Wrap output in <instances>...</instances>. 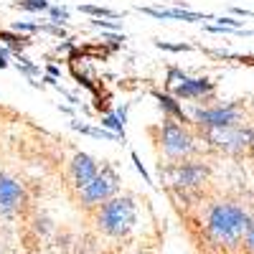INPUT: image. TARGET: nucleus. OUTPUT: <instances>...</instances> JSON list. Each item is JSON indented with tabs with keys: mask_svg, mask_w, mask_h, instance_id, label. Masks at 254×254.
I'll return each instance as SVG.
<instances>
[{
	"mask_svg": "<svg viewBox=\"0 0 254 254\" xmlns=\"http://www.w3.org/2000/svg\"><path fill=\"white\" fill-rule=\"evenodd\" d=\"M249 221V211L231 201H214L206 208V219H203V234L206 239L214 244L216 249L224 252H239L242 249V237H244V229Z\"/></svg>",
	"mask_w": 254,
	"mask_h": 254,
	"instance_id": "f257e3e1",
	"label": "nucleus"
},
{
	"mask_svg": "<svg viewBox=\"0 0 254 254\" xmlns=\"http://www.w3.org/2000/svg\"><path fill=\"white\" fill-rule=\"evenodd\" d=\"M137 221V201L132 193H117L92 211V224L102 237L122 239L135 229Z\"/></svg>",
	"mask_w": 254,
	"mask_h": 254,
	"instance_id": "f03ea898",
	"label": "nucleus"
},
{
	"mask_svg": "<svg viewBox=\"0 0 254 254\" xmlns=\"http://www.w3.org/2000/svg\"><path fill=\"white\" fill-rule=\"evenodd\" d=\"M147 132H150L153 142L158 145V150L163 153L165 163L186 160V158H193L198 153V137L186 125H181L171 117H165L158 127H150Z\"/></svg>",
	"mask_w": 254,
	"mask_h": 254,
	"instance_id": "7ed1b4c3",
	"label": "nucleus"
},
{
	"mask_svg": "<svg viewBox=\"0 0 254 254\" xmlns=\"http://www.w3.org/2000/svg\"><path fill=\"white\" fill-rule=\"evenodd\" d=\"M158 173L171 183L178 196H186L190 190H198L211 181V165L198 158H186L176 163H158Z\"/></svg>",
	"mask_w": 254,
	"mask_h": 254,
	"instance_id": "20e7f679",
	"label": "nucleus"
},
{
	"mask_svg": "<svg viewBox=\"0 0 254 254\" xmlns=\"http://www.w3.org/2000/svg\"><path fill=\"white\" fill-rule=\"evenodd\" d=\"M198 137L216 153H224L229 158H247L249 153H254V127L244 122L231 127H216V130H201Z\"/></svg>",
	"mask_w": 254,
	"mask_h": 254,
	"instance_id": "39448f33",
	"label": "nucleus"
},
{
	"mask_svg": "<svg viewBox=\"0 0 254 254\" xmlns=\"http://www.w3.org/2000/svg\"><path fill=\"white\" fill-rule=\"evenodd\" d=\"M117 193H120V173L115 171V165L102 163L99 165V173L94 176V181L87 183L84 188H79V190H74L71 198H74V203L81 211L92 214L97 206H102L107 198H112Z\"/></svg>",
	"mask_w": 254,
	"mask_h": 254,
	"instance_id": "423d86ee",
	"label": "nucleus"
},
{
	"mask_svg": "<svg viewBox=\"0 0 254 254\" xmlns=\"http://www.w3.org/2000/svg\"><path fill=\"white\" fill-rule=\"evenodd\" d=\"M190 117H193V125L198 130H216V127L242 125L244 122V99L211 104V107H196V110H190Z\"/></svg>",
	"mask_w": 254,
	"mask_h": 254,
	"instance_id": "0eeeda50",
	"label": "nucleus"
},
{
	"mask_svg": "<svg viewBox=\"0 0 254 254\" xmlns=\"http://www.w3.org/2000/svg\"><path fill=\"white\" fill-rule=\"evenodd\" d=\"M26 203H28L26 186L10 173L0 171V216H15L26 208Z\"/></svg>",
	"mask_w": 254,
	"mask_h": 254,
	"instance_id": "6e6552de",
	"label": "nucleus"
},
{
	"mask_svg": "<svg viewBox=\"0 0 254 254\" xmlns=\"http://www.w3.org/2000/svg\"><path fill=\"white\" fill-rule=\"evenodd\" d=\"M173 97L176 99H203V102H211L216 94V84L206 79V76H186L183 81H178L176 87H171Z\"/></svg>",
	"mask_w": 254,
	"mask_h": 254,
	"instance_id": "1a4fd4ad",
	"label": "nucleus"
},
{
	"mask_svg": "<svg viewBox=\"0 0 254 254\" xmlns=\"http://www.w3.org/2000/svg\"><path fill=\"white\" fill-rule=\"evenodd\" d=\"M99 173V160L89 153H74V158L69 160V178H71V188L79 190L87 183L94 181V176Z\"/></svg>",
	"mask_w": 254,
	"mask_h": 254,
	"instance_id": "9d476101",
	"label": "nucleus"
},
{
	"mask_svg": "<svg viewBox=\"0 0 254 254\" xmlns=\"http://www.w3.org/2000/svg\"><path fill=\"white\" fill-rule=\"evenodd\" d=\"M140 13L153 15V18H173V20H214V15H201V13H190L186 8H147L137 5Z\"/></svg>",
	"mask_w": 254,
	"mask_h": 254,
	"instance_id": "9b49d317",
	"label": "nucleus"
},
{
	"mask_svg": "<svg viewBox=\"0 0 254 254\" xmlns=\"http://www.w3.org/2000/svg\"><path fill=\"white\" fill-rule=\"evenodd\" d=\"M153 97L158 99L160 110L171 117V120H176V122H181V125H193V122L188 120V115L183 112V107L178 104V99H176L173 94H165V92H155V89H153Z\"/></svg>",
	"mask_w": 254,
	"mask_h": 254,
	"instance_id": "f8f14e48",
	"label": "nucleus"
},
{
	"mask_svg": "<svg viewBox=\"0 0 254 254\" xmlns=\"http://www.w3.org/2000/svg\"><path fill=\"white\" fill-rule=\"evenodd\" d=\"M74 130H79L81 135H89V137H97V140H110V142H125L122 135L117 132H110V130H104V127H89V125H81V122H71Z\"/></svg>",
	"mask_w": 254,
	"mask_h": 254,
	"instance_id": "ddd939ff",
	"label": "nucleus"
},
{
	"mask_svg": "<svg viewBox=\"0 0 254 254\" xmlns=\"http://www.w3.org/2000/svg\"><path fill=\"white\" fill-rule=\"evenodd\" d=\"M49 5H51V0H15L13 3V8L28 10V13H44L49 10Z\"/></svg>",
	"mask_w": 254,
	"mask_h": 254,
	"instance_id": "4468645a",
	"label": "nucleus"
},
{
	"mask_svg": "<svg viewBox=\"0 0 254 254\" xmlns=\"http://www.w3.org/2000/svg\"><path fill=\"white\" fill-rule=\"evenodd\" d=\"M79 13H87V15H92V18H120L117 10L99 8V5H79Z\"/></svg>",
	"mask_w": 254,
	"mask_h": 254,
	"instance_id": "2eb2a0df",
	"label": "nucleus"
},
{
	"mask_svg": "<svg viewBox=\"0 0 254 254\" xmlns=\"http://www.w3.org/2000/svg\"><path fill=\"white\" fill-rule=\"evenodd\" d=\"M242 249H244L247 254H254V214H249L244 237H242Z\"/></svg>",
	"mask_w": 254,
	"mask_h": 254,
	"instance_id": "dca6fc26",
	"label": "nucleus"
},
{
	"mask_svg": "<svg viewBox=\"0 0 254 254\" xmlns=\"http://www.w3.org/2000/svg\"><path fill=\"white\" fill-rule=\"evenodd\" d=\"M102 127L104 130H110V132H117L125 137V122L117 117V115H107V117H102Z\"/></svg>",
	"mask_w": 254,
	"mask_h": 254,
	"instance_id": "f3484780",
	"label": "nucleus"
},
{
	"mask_svg": "<svg viewBox=\"0 0 254 254\" xmlns=\"http://www.w3.org/2000/svg\"><path fill=\"white\" fill-rule=\"evenodd\" d=\"M188 74H183L181 69H176V66H171V69H168V76H165V87L168 89H171V87H176V84L178 81H183Z\"/></svg>",
	"mask_w": 254,
	"mask_h": 254,
	"instance_id": "a211bd4d",
	"label": "nucleus"
},
{
	"mask_svg": "<svg viewBox=\"0 0 254 254\" xmlns=\"http://www.w3.org/2000/svg\"><path fill=\"white\" fill-rule=\"evenodd\" d=\"M56 23H64V20H69V10L66 8H59V5H49V10H46Z\"/></svg>",
	"mask_w": 254,
	"mask_h": 254,
	"instance_id": "6ab92c4d",
	"label": "nucleus"
},
{
	"mask_svg": "<svg viewBox=\"0 0 254 254\" xmlns=\"http://www.w3.org/2000/svg\"><path fill=\"white\" fill-rule=\"evenodd\" d=\"M13 31H15V33H36V31H38V23H28V20H18V23H13Z\"/></svg>",
	"mask_w": 254,
	"mask_h": 254,
	"instance_id": "aec40b11",
	"label": "nucleus"
},
{
	"mask_svg": "<svg viewBox=\"0 0 254 254\" xmlns=\"http://www.w3.org/2000/svg\"><path fill=\"white\" fill-rule=\"evenodd\" d=\"M158 49H165V51H190V46L186 44H165V41H155Z\"/></svg>",
	"mask_w": 254,
	"mask_h": 254,
	"instance_id": "412c9836",
	"label": "nucleus"
},
{
	"mask_svg": "<svg viewBox=\"0 0 254 254\" xmlns=\"http://www.w3.org/2000/svg\"><path fill=\"white\" fill-rule=\"evenodd\" d=\"M219 20V26H226V28H242V20H237V18H229V15H221V18H216Z\"/></svg>",
	"mask_w": 254,
	"mask_h": 254,
	"instance_id": "4be33fe9",
	"label": "nucleus"
},
{
	"mask_svg": "<svg viewBox=\"0 0 254 254\" xmlns=\"http://www.w3.org/2000/svg\"><path fill=\"white\" fill-rule=\"evenodd\" d=\"M38 31H46V33H51V36H56V38H64V36H66L61 26H51V23H46V26L38 23Z\"/></svg>",
	"mask_w": 254,
	"mask_h": 254,
	"instance_id": "5701e85b",
	"label": "nucleus"
},
{
	"mask_svg": "<svg viewBox=\"0 0 254 254\" xmlns=\"http://www.w3.org/2000/svg\"><path fill=\"white\" fill-rule=\"evenodd\" d=\"M92 26H97V28H107V31H117V28H120V23H112V20H102V18L92 20Z\"/></svg>",
	"mask_w": 254,
	"mask_h": 254,
	"instance_id": "b1692460",
	"label": "nucleus"
},
{
	"mask_svg": "<svg viewBox=\"0 0 254 254\" xmlns=\"http://www.w3.org/2000/svg\"><path fill=\"white\" fill-rule=\"evenodd\" d=\"M132 160H135V165H137V171L142 173V178H147V173H145V168H142V163H140V158H137V153H132ZM150 181V178H147Z\"/></svg>",
	"mask_w": 254,
	"mask_h": 254,
	"instance_id": "393cba45",
	"label": "nucleus"
},
{
	"mask_svg": "<svg viewBox=\"0 0 254 254\" xmlns=\"http://www.w3.org/2000/svg\"><path fill=\"white\" fill-rule=\"evenodd\" d=\"M5 66H8V61H5L3 56H0V69H5Z\"/></svg>",
	"mask_w": 254,
	"mask_h": 254,
	"instance_id": "a878e982",
	"label": "nucleus"
},
{
	"mask_svg": "<svg viewBox=\"0 0 254 254\" xmlns=\"http://www.w3.org/2000/svg\"><path fill=\"white\" fill-rule=\"evenodd\" d=\"M252 110H254V99H252Z\"/></svg>",
	"mask_w": 254,
	"mask_h": 254,
	"instance_id": "bb28decb",
	"label": "nucleus"
}]
</instances>
